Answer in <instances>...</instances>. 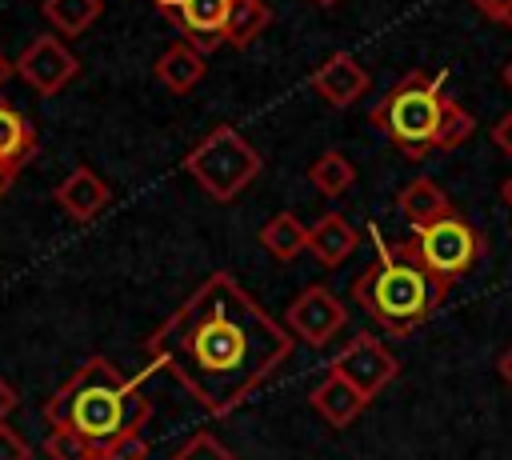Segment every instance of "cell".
<instances>
[{
    "mask_svg": "<svg viewBox=\"0 0 512 460\" xmlns=\"http://www.w3.org/2000/svg\"><path fill=\"white\" fill-rule=\"evenodd\" d=\"M312 408L332 424V428H348L364 408H368V396L360 392V388H352L344 376H336V372H328L316 388H312Z\"/></svg>",
    "mask_w": 512,
    "mask_h": 460,
    "instance_id": "cell-16",
    "label": "cell"
},
{
    "mask_svg": "<svg viewBox=\"0 0 512 460\" xmlns=\"http://www.w3.org/2000/svg\"><path fill=\"white\" fill-rule=\"evenodd\" d=\"M448 288L452 280L432 276L416 260L400 256L392 244H380V256L352 280V300L384 332L408 336L444 304Z\"/></svg>",
    "mask_w": 512,
    "mask_h": 460,
    "instance_id": "cell-3",
    "label": "cell"
},
{
    "mask_svg": "<svg viewBox=\"0 0 512 460\" xmlns=\"http://www.w3.org/2000/svg\"><path fill=\"white\" fill-rule=\"evenodd\" d=\"M160 4H168V0H156V8H160Z\"/></svg>",
    "mask_w": 512,
    "mask_h": 460,
    "instance_id": "cell-36",
    "label": "cell"
},
{
    "mask_svg": "<svg viewBox=\"0 0 512 460\" xmlns=\"http://www.w3.org/2000/svg\"><path fill=\"white\" fill-rule=\"evenodd\" d=\"M12 180H16V172H8V168H4V164H0V196H4V192H8V184H12Z\"/></svg>",
    "mask_w": 512,
    "mask_h": 460,
    "instance_id": "cell-31",
    "label": "cell"
},
{
    "mask_svg": "<svg viewBox=\"0 0 512 460\" xmlns=\"http://www.w3.org/2000/svg\"><path fill=\"white\" fill-rule=\"evenodd\" d=\"M40 12L60 40H72V36H84L100 20L104 0H44Z\"/></svg>",
    "mask_w": 512,
    "mask_h": 460,
    "instance_id": "cell-19",
    "label": "cell"
},
{
    "mask_svg": "<svg viewBox=\"0 0 512 460\" xmlns=\"http://www.w3.org/2000/svg\"><path fill=\"white\" fill-rule=\"evenodd\" d=\"M44 456H48V460H100L96 448H92L84 436H76L72 428H48V436H44Z\"/></svg>",
    "mask_w": 512,
    "mask_h": 460,
    "instance_id": "cell-23",
    "label": "cell"
},
{
    "mask_svg": "<svg viewBox=\"0 0 512 460\" xmlns=\"http://www.w3.org/2000/svg\"><path fill=\"white\" fill-rule=\"evenodd\" d=\"M100 460H148V440L140 432H132V436L116 440L112 448H104Z\"/></svg>",
    "mask_w": 512,
    "mask_h": 460,
    "instance_id": "cell-25",
    "label": "cell"
},
{
    "mask_svg": "<svg viewBox=\"0 0 512 460\" xmlns=\"http://www.w3.org/2000/svg\"><path fill=\"white\" fill-rule=\"evenodd\" d=\"M308 180H312V188H316L320 196L336 200V196L352 192V184H356V168H352V160H348L344 152L328 148V152H320V156L312 160V168H308Z\"/></svg>",
    "mask_w": 512,
    "mask_h": 460,
    "instance_id": "cell-20",
    "label": "cell"
},
{
    "mask_svg": "<svg viewBox=\"0 0 512 460\" xmlns=\"http://www.w3.org/2000/svg\"><path fill=\"white\" fill-rule=\"evenodd\" d=\"M312 88L320 100H328L332 108H352L368 88H372V76L360 60H352L348 52H332L316 72H312Z\"/></svg>",
    "mask_w": 512,
    "mask_h": 460,
    "instance_id": "cell-11",
    "label": "cell"
},
{
    "mask_svg": "<svg viewBox=\"0 0 512 460\" xmlns=\"http://www.w3.org/2000/svg\"><path fill=\"white\" fill-rule=\"evenodd\" d=\"M392 248H396L400 256L416 260L420 268H428L432 276L456 280V276H464V272L480 260L484 236H480L460 212H452V216H444V220L420 228L412 240H396Z\"/></svg>",
    "mask_w": 512,
    "mask_h": 460,
    "instance_id": "cell-6",
    "label": "cell"
},
{
    "mask_svg": "<svg viewBox=\"0 0 512 460\" xmlns=\"http://www.w3.org/2000/svg\"><path fill=\"white\" fill-rule=\"evenodd\" d=\"M8 76H12V64L0 56V88H4V80H8Z\"/></svg>",
    "mask_w": 512,
    "mask_h": 460,
    "instance_id": "cell-33",
    "label": "cell"
},
{
    "mask_svg": "<svg viewBox=\"0 0 512 460\" xmlns=\"http://www.w3.org/2000/svg\"><path fill=\"white\" fill-rule=\"evenodd\" d=\"M184 172L220 204L236 200L260 172H264V156L232 128V124H216L204 140H196V148L184 156Z\"/></svg>",
    "mask_w": 512,
    "mask_h": 460,
    "instance_id": "cell-5",
    "label": "cell"
},
{
    "mask_svg": "<svg viewBox=\"0 0 512 460\" xmlns=\"http://www.w3.org/2000/svg\"><path fill=\"white\" fill-rule=\"evenodd\" d=\"M232 4L236 0H168V4H160V12L192 48H200L208 56L228 36Z\"/></svg>",
    "mask_w": 512,
    "mask_h": 460,
    "instance_id": "cell-10",
    "label": "cell"
},
{
    "mask_svg": "<svg viewBox=\"0 0 512 460\" xmlns=\"http://www.w3.org/2000/svg\"><path fill=\"white\" fill-rule=\"evenodd\" d=\"M476 132V120L464 104H456L452 96H444V108H440V124H436V136H432V152H456L468 136Z\"/></svg>",
    "mask_w": 512,
    "mask_h": 460,
    "instance_id": "cell-22",
    "label": "cell"
},
{
    "mask_svg": "<svg viewBox=\"0 0 512 460\" xmlns=\"http://www.w3.org/2000/svg\"><path fill=\"white\" fill-rule=\"evenodd\" d=\"M328 372L344 376L352 388H360V392L372 400L376 392H384V388L396 380L400 360L392 356V348H388L380 336H372V332H356V336L332 356V368H328Z\"/></svg>",
    "mask_w": 512,
    "mask_h": 460,
    "instance_id": "cell-7",
    "label": "cell"
},
{
    "mask_svg": "<svg viewBox=\"0 0 512 460\" xmlns=\"http://www.w3.org/2000/svg\"><path fill=\"white\" fill-rule=\"evenodd\" d=\"M492 144L512 160V112H504V116L492 124Z\"/></svg>",
    "mask_w": 512,
    "mask_h": 460,
    "instance_id": "cell-28",
    "label": "cell"
},
{
    "mask_svg": "<svg viewBox=\"0 0 512 460\" xmlns=\"http://www.w3.org/2000/svg\"><path fill=\"white\" fill-rule=\"evenodd\" d=\"M312 4H320V8H332V4H340V0H312Z\"/></svg>",
    "mask_w": 512,
    "mask_h": 460,
    "instance_id": "cell-35",
    "label": "cell"
},
{
    "mask_svg": "<svg viewBox=\"0 0 512 460\" xmlns=\"http://www.w3.org/2000/svg\"><path fill=\"white\" fill-rule=\"evenodd\" d=\"M504 84H508V88H512V60H508V64H504Z\"/></svg>",
    "mask_w": 512,
    "mask_h": 460,
    "instance_id": "cell-34",
    "label": "cell"
},
{
    "mask_svg": "<svg viewBox=\"0 0 512 460\" xmlns=\"http://www.w3.org/2000/svg\"><path fill=\"white\" fill-rule=\"evenodd\" d=\"M396 212L412 224V232H420V228H428V224L452 216L456 208H452V200L444 196V188H440L436 180L416 176V180H408V184L396 192Z\"/></svg>",
    "mask_w": 512,
    "mask_h": 460,
    "instance_id": "cell-14",
    "label": "cell"
},
{
    "mask_svg": "<svg viewBox=\"0 0 512 460\" xmlns=\"http://www.w3.org/2000/svg\"><path fill=\"white\" fill-rule=\"evenodd\" d=\"M204 68H208L204 52H200V48H192L188 40H172V44L156 56V64H152L156 80H160L172 96H188V92L204 80Z\"/></svg>",
    "mask_w": 512,
    "mask_h": 460,
    "instance_id": "cell-13",
    "label": "cell"
},
{
    "mask_svg": "<svg viewBox=\"0 0 512 460\" xmlns=\"http://www.w3.org/2000/svg\"><path fill=\"white\" fill-rule=\"evenodd\" d=\"M500 200H504V204H508V208H512V176H508V180H504V184H500Z\"/></svg>",
    "mask_w": 512,
    "mask_h": 460,
    "instance_id": "cell-32",
    "label": "cell"
},
{
    "mask_svg": "<svg viewBox=\"0 0 512 460\" xmlns=\"http://www.w3.org/2000/svg\"><path fill=\"white\" fill-rule=\"evenodd\" d=\"M172 460H236V456H232V448H228L224 440H216L212 432H196V436H188V440L172 452Z\"/></svg>",
    "mask_w": 512,
    "mask_h": 460,
    "instance_id": "cell-24",
    "label": "cell"
},
{
    "mask_svg": "<svg viewBox=\"0 0 512 460\" xmlns=\"http://www.w3.org/2000/svg\"><path fill=\"white\" fill-rule=\"evenodd\" d=\"M16 76L36 92V96H56L80 76V56L52 32L36 36L20 56H16Z\"/></svg>",
    "mask_w": 512,
    "mask_h": 460,
    "instance_id": "cell-8",
    "label": "cell"
},
{
    "mask_svg": "<svg viewBox=\"0 0 512 460\" xmlns=\"http://www.w3.org/2000/svg\"><path fill=\"white\" fill-rule=\"evenodd\" d=\"M492 24H500V28H512V0H472Z\"/></svg>",
    "mask_w": 512,
    "mask_h": 460,
    "instance_id": "cell-27",
    "label": "cell"
},
{
    "mask_svg": "<svg viewBox=\"0 0 512 460\" xmlns=\"http://www.w3.org/2000/svg\"><path fill=\"white\" fill-rule=\"evenodd\" d=\"M344 324H348L344 300H340L336 292H328L324 284H308V288L292 300L284 328H288L296 340H304L308 348H324Z\"/></svg>",
    "mask_w": 512,
    "mask_h": 460,
    "instance_id": "cell-9",
    "label": "cell"
},
{
    "mask_svg": "<svg viewBox=\"0 0 512 460\" xmlns=\"http://www.w3.org/2000/svg\"><path fill=\"white\" fill-rule=\"evenodd\" d=\"M56 204L64 208V216H72L76 224H88V220H96L104 208H108V200H112V188H108V180L100 176V172H92V168H72L60 184H56Z\"/></svg>",
    "mask_w": 512,
    "mask_h": 460,
    "instance_id": "cell-12",
    "label": "cell"
},
{
    "mask_svg": "<svg viewBox=\"0 0 512 460\" xmlns=\"http://www.w3.org/2000/svg\"><path fill=\"white\" fill-rule=\"evenodd\" d=\"M152 416L148 396L132 376H124L112 360L88 356L48 400H44V420L48 428H72L84 436L96 456L112 448L116 440L140 432Z\"/></svg>",
    "mask_w": 512,
    "mask_h": 460,
    "instance_id": "cell-2",
    "label": "cell"
},
{
    "mask_svg": "<svg viewBox=\"0 0 512 460\" xmlns=\"http://www.w3.org/2000/svg\"><path fill=\"white\" fill-rule=\"evenodd\" d=\"M260 244L272 260L280 264H292L300 252H308V224L292 212H276L264 228H260Z\"/></svg>",
    "mask_w": 512,
    "mask_h": 460,
    "instance_id": "cell-18",
    "label": "cell"
},
{
    "mask_svg": "<svg viewBox=\"0 0 512 460\" xmlns=\"http://www.w3.org/2000/svg\"><path fill=\"white\" fill-rule=\"evenodd\" d=\"M144 352L208 416H228L292 360V332L232 272H212L152 328Z\"/></svg>",
    "mask_w": 512,
    "mask_h": 460,
    "instance_id": "cell-1",
    "label": "cell"
},
{
    "mask_svg": "<svg viewBox=\"0 0 512 460\" xmlns=\"http://www.w3.org/2000/svg\"><path fill=\"white\" fill-rule=\"evenodd\" d=\"M0 460H32L28 440L8 424H0Z\"/></svg>",
    "mask_w": 512,
    "mask_h": 460,
    "instance_id": "cell-26",
    "label": "cell"
},
{
    "mask_svg": "<svg viewBox=\"0 0 512 460\" xmlns=\"http://www.w3.org/2000/svg\"><path fill=\"white\" fill-rule=\"evenodd\" d=\"M356 244H360V236L340 212H328L308 228V252L316 256L320 268H340L356 252Z\"/></svg>",
    "mask_w": 512,
    "mask_h": 460,
    "instance_id": "cell-15",
    "label": "cell"
},
{
    "mask_svg": "<svg viewBox=\"0 0 512 460\" xmlns=\"http://www.w3.org/2000/svg\"><path fill=\"white\" fill-rule=\"evenodd\" d=\"M16 404H20V396H16V388L0 376V424H8V416L16 412Z\"/></svg>",
    "mask_w": 512,
    "mask_h": 460,
    "instance_id": "cell-29",
    "label": "cell"
},
{
    "mask_svg": "<svg viewBox=\"0 0 512 460\" xmlns=\"http://www.w3.org/2000/svg\"><path fill=\"white\" fill-rule=\"evenodd\" d=\"M268 24H272V8H268L264 0H236V4H232V20H228L224 44L244 48V44H252Z\"/></svg>",
    "mask_w": 512,
    "mask_h": 460,
    "instance_id": "cell-21",
    "label": "cell"
},
{
    "mask_svg": "<svg viewBox=\"0 0 512 460\" xmlns=\"http://www.w3.org/2000/svg\"><path fill=\"white\" fill-rule=\"evenodd\" d=\"M32 156H36V128L12 104L0 100V164L8 172H20Z\"/></svg>",
    "mask_w": 512,
    "mask_h": 460,
    "instance_id": "cell-17",
    "label": "cell"
},
{
    "mask_svg": "<svg viewBox=\"0 0 512 460\" xmlns=\"http://www.w3.org/2000/svg\"><path fill=\"white\" fill-rule=\"evenodd\" d=\"M444 108V72H404L368 112L372 128H380L408 160H424L432 152V136Z\"/></svg>",
    "mask_w": 512,
    "mask_h": 460,
    "instance_id": "cell-4",
    "label": "cell"
},
{
    "mask_svg": "<svg viewBox=\"0 0 512 460\" xmlns=\"http://www.w3.org/2000/svg\"><path fill=\"white\" fill-rule=\"evenodd\" d=\"M496 372H500V380L512 388V344L500 352V360H496Z\"/></svg>",
    "mask_w": 512,
    "mask_h": 460,
    "instance_id": "cell-30",
    "label": "cell"
}]
</instances>
